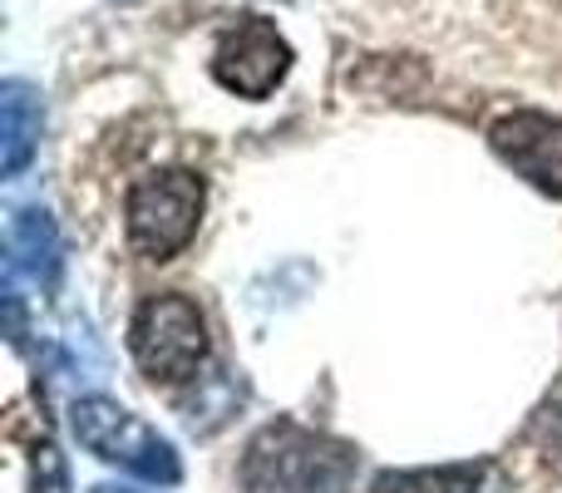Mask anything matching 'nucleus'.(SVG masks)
<instances>
[{
    "label": "nucleus",
    "mask_w": 562,
    "mask_h": 493,
    "mask_svg": "<svg viewBox=\"0 0 562 493\" xmlns=\"http://www.w3.org/2000/svg\"><path fill=\"white\" fill-rule=\"evenodd\" d=\"M356 449L330 435L277 419L247 445L243 489L247 493H350L356 484Z\"/></svg>",
    "instance_id": "obj_1"
},
{
    "label": "nucleus",
    "mask_w": 562,
    "mask_h": 493,
    "mask_svg": "<svg viewBox=\"0 0 562 493\" xmlns=\"http://www.w3.org/2000/svg\"><path fill=\"white\" fill-rule=\"evenodd\" d=\"M69 429L75 439L104 464H119L128 474L148 479V484L173 489L183 479V464H178V449L168 445L158 429H148L134 410H124L109 395H85L69 405Z\"/></svg>",
    "instance_id": "obj_2"
},
{
    "label": "nucleus",
    "mask_w": 562,
    "mask_h": 493,
    "mask_svg": "<svg viewBox=\"0 0 562 493\" xmlns=\"http://www.w3.org/2000/svg\"><path fill=\"white\" fill-rule=\"evenodd\" d=\"M203 198H207L203 178L188 173V168H158V173L138 178V183L128 188V203H124L128 247L148 261L178 257V251L198 237Z\"/></svg>",
    "instance_id": "obj_3"
},
{
    "label": "nucleus",
    "mask_w": 562,
    "mask_h": 493,
    "mask_svg": "<svg viewBox=\"0 0 562 493\" xmlns=\"http://www.w3.org/2000/svg\"><path fill=\"white\" fill-rule=\"evenodd\" d=\"M128 350L148 380H164V385L193 380L207 360V321L198 301L178 296V291L144 296L128 321Z\"/></svg>",
    "instance_id": "obj_4"
},
{
    "label": "nucleus",
    "mask_w": 562,
    "mask_h": 493,
    "mask_svg": "<svg viewBox=\"0 0 562 493\" xmlns=\"http://www.w3.org/2000/svg\"><path fill=\"white\" fill-rule=\"evenodd\" d=\"M286 69H291L286 35L262 15H243L213 55V79L237 99H267L286 79Z\"/></svg>",
    "instance_id": "obj_5"
},
{
    "label": "nucleus",
    "mask_w": 562,
    "mask_h": 493,
    "mask_svg": "<svg viewBox=\"0 0 562 493\" xmlns=\"http://www.w3.org/2000/svg\"><path fill=\"white\" fill-rule=\"evenodd\" d=\"M488 144L528 188L562 203V119L518 109V114H504L488 128Z\"/></svg>",
    "instance_id": "obj_6"
},
{
    "label": "nucleus",
    "mask_w": 562,
    "mask_h": 493,
    "mask_svg": "<svg viewBox=\"0 0 562 493\" xmlns=\"http://www.w3.org/2000/svg\"><path fill=\"white\" fill-rule=\"evenodd\" d=\"M5 277L55 291L59 281V227L45 208H15L5 217Z\"/></svg>",
    "instance_id": "obj_7"
},
{
    "label": "nucleus",
    "mask_w": 562,
    "mask_h": 493,
    "mask_svg": "<svg viewBox=\"0 0 562 493\" xmlns=\"http://www.w3.org/2000/svg\"><path fill=\"white\" fill-rule=\"evenodd\" d=\"M40 89L25 79H5L0 85V173L20 178L40 148Z\"/></svg>",
    "instance_id": "obj_8"
},
{
    "label": "nucleus",
    "mask_w": 562,
    "mask_h": 493,
    "mask_svg": "<svg viewBox=\"0 0 562 493\" xmlns=\"http://www.w3.org/2000/svg\"><path fill=\"white\" fill-rule=\"evenodd\" d=\"M484 469L479 464H449V469H400L380 474L375 493H479Z\"/></svg>",
    "instance_id": "obj_9"
},
{
    "label": "nucleus",
    "mask_w": 562,
    "mask_h": 493,
    "mask_svg": "<svg viewBox=\"0 0 562 493\" xmlns=\"http://www.w3.org/2000/svg\"><path fill=\"white\" fill-rule=\"evenodd\" d=\"M30 493H69L65 455H59L55 439H45V435L30 445Z\"/></svg>",
    "instance_id": "obj_10"
},
{
    "label": "nucleus",
    "mask_w": 562,
    "mask_h": 493,
    "mask_svg": "<svg viewBox=\"0 0 562 493\" xmlns=\"http://www.w3.org/2000/svg\"><path fill=\"white\" fill-rule=\"evenodd\" d=\"M89 493H138V489H124V484H99V489H89Z\"/></svg>",
    "instance_id": "obj_11"
}]
</instances>
